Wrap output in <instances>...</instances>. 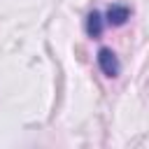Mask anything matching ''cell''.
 I'll use <instances>...</instances> for the list:
<instances>
[{
  "label": "cell",
  "mask_w": 149,
  "mask_h": 149,
  "mask_svg": "<svg viewBox=\"0 0 149 149\" xmlns=\"http://www.w3.org/2000/svg\"><path fill=\"white\" fill-rule=\"evenodd\" d=\"M130 19V7L128 5H112L105 12V23L107 26H123Z\"/></svg>",
  "instance_id": "obj_2"
},
{
  "label": "cell",
  "mask_w": 149,
  "mask_h": 149,
  "mask_svg": "<svg viewBox=\"0 0 149 149\" xmlns=\"http://www.w3.org/2000/svg\"><path fill=\"white\" fill-rule=\"evenodd\" d=\"M102 28H105V19L98 9H93L88 16H86V35L88 37H100L102 35Z\"/></svg>",
  "instance_id": "obj_3"
},
{
  "label": "cell",
  "mask_w": 149,
  "mask_h": 149,
  "mask_svg": "<svg viewBox=\"0 0 149 149\" xmlns=\"http://www.w3.org/2000/svg\"><path fill=\"white\" fill-rule=\"evenodd\" d=\"M95 61H98V68H100V72H102L105 77H116V74L121 72V63H119L116 54H114L112 49H107V47H102V49L98 51Z\"/></svg>",
  "instance_id": "obj_1"
}]
</instances>
